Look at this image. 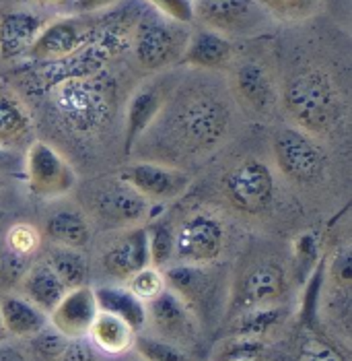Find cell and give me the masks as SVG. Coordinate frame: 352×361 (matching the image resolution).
Masks as SVG:
<instances>
[{"label": "cell", "mask_w": 352, "mask_h": 361, "mask_svg": "<svg viewBox=\"0 0 352 361\" xmlns=\"http://www.w3.org/2000/svg\"><path fill=\"white\" fill-rule=\"evenodd\" d=\"M282 104L293 122L307 135H327L342 118V104L329 77L309 68L297 73L282 93Z\"/></svg>", "instance_id": "7a4b0ae2"}, {"label": "cell", "mask_w": 352, "mask_h": 361, "mask_svg": "<svg viewBox=\"0 0 352 361\" xmlns=\"http://www.w3.org/2000/svg\"><path fill=\"white\" fill-rule=\"evenodd\" d=\"M4 336H6V331H4V326H2V320H0V343L4 341Z\"/></svg>", "instance_id": "bcb514c9"}, {"label": "cell", "mask_w": 352, "mask_h": 361, "mask_svg": "<svg viewBox=\"0 0 352 361\" xmlns=\"http://www.w3.org/2000/svg\"><path fill=\"white\" fill-rule=\"evenodd\" d=\"M25 173L31 195L39 198H60L77 186V171L44 140H31L25 151Z\"/></svg>", "instance_id": "ba28073f"}, {"label": "cell", "mask_w": 352, "mask_h": 361, "mask_svg": "<svg viewBox=\"0 0 352 361\" xmlns=\"http://www.w3.org/2000/svg\"><path fill=\"white\" fill-rule=\"evenodd\" d=\"M282 318H284V310L280 306L251 307V310H245V312H239L229 318L227 334L264 338L282 322Z\"/></svg>", "instance_id": "83f0119b"}, {"label": "cell", "mask_w": 352, "mask_h": 361, "mask_svg": "<svg viewBox=\"0 0 352 361\" xmlns=\"http://www.w3.org/2000/svg\"><path fill=\"white\" fill-rule=\"evenodd\" d=\"M266 351L264 338H251V336H233L227 334L217 345L213 361H247L260 360Z\"/></svg>", "instance_id": "1f68e13d"}, {"label": "cell", "mask_w": 352, "mask_h": 361, "mask_svg": "<svg viewBox=\"0 0 352 361\" xmlns=\"http://www.w3.org/2000/svg\"><path fill=\"white\" fill-rule=\"evenodd\" d=\"M120 0H75L73 6L79 13H97V11H106L109 6L118 4Z\"/></svg>", "instance_id": "b9f144b4"}, {"label": "cell", "mask_w": 352, "mask_h": 361, "mask_svg": "<svg viewBox=\"0 0 352 361\" xmlns=\"http://www.w3.org/2000/svg\"><path fill=\"white\" fill-rule=\"evenodd\" d=\"M165 285L173 291L196 318L208 320L218 310V279L208 264H173L163 271Z\"/></svg>", "instance_id": "30bf717a"}, {"label": "cell", "mask_w": 352, "mask_h": 361, "mask_svg": "<svg viewBox=\"0 0 352 361\" xmlns=\"http://www.w3.org/2000/svg\"><path fill=\"white\" fill-rule=\"evenodd\" d=\"M233 58V44L229 37L213 29H198L190 35L186 42V48L182 52V60L194 66V68H204V71H218L225 68Z\"/></svg>", "instance_id": "ffe728a7"}, {"label": "cell", "mask_w": 352, "mask_h": 361, "mask_svg": "<svg viewBox=\"0 0 352 361\" xmlns=\"http://www.w3.org/2000/svg\"><path fill=\"white\" fill-rule=\"evenodd\" d=\"M21 289H23V298H27L31 304H35L46 314H50L68 291L46 262L29 267L21 279Z\"/></svg>", "instance_id": "d4e9b609"}, {"label": "cell", "mask_w": 352, "mask_h": 361, "mask_svg": "<svg viewBox=\"0 0 352 361\" xmlns=\"http://www.w3.org/2000/svg\"><path fill=\"white\" fill-rule=\"evenodd\" d=\"M54 108L66 126L81 135L97 133L109 118L108 89L97 79L68 77L54 89Z\"/></svg>", "instance_id": "3957f363"}, {"label": "cell", "mask_w": 352, "mask_h": 361, "mask_svg": "<svg viewBox=\"0 0 352 361\" xmlns=\"http://www.w3.org/2000/svg\"><path fill=\"white\" fill-rule=\"evenodd\" d=\"M182 42L177 31L165 19H144L134 37V54L140 66L149 71H161L182 58Z\"/></svg>", "instance_id": "9a60e30c"}, {"label": "cell", "mask_w": 352, "mask_h": 361, "mask_svg": "<svg viewBox=\"0 0 352 361\" xmlns=\"http://www.w3.org/2000/svg\"><path fill=\"white\" fill-rule=\"evenodd\" d=\"M270 17L280 21H303L311 17L322 0H256Z\"/></svg>", "instance_id": "836d02e7"}, {"label": "cell", "mask_w": 352, "mask_h": 361, "mask_svg": "<svg viewBox=\"0 0 352 361\" xmlns=\"http://www.w3.org/2000/svg\"><path fill=\"white\" fill-rule=\"evenodd\" d=\"M130 188H134L149 202H167L175 200L188 192L191 178L188 171L173 166H165L159 161H136L126 166L120 176Z\"/></svg>", "instance_id": "7c38bea8"}, {"label": "cell", "mask_w": 352, "mask_h": 361, "mask_svg": "<svg viewBox=\"0 0 352 361\" xmlns=\"http://www.w3.org/2000/svg\"><path fill=\"white\" fill-rule=\"evenodd\" d=\"M225 248V227L213 215L196 213L175 231V258L184 264H213Z\"/></svg>", "instance_id": "4fadbf2b"}, {"label": "cell", "mask_w": 352, "mask_h": 361, "mask_svg": "<svg viewBox=\"0 0 352 361\" xmlns=\"http://www.w3.org/2000/svg\"><path fill=\"white\" fill-rule=\"evenodd\" d=\"M87 336L91 338V345L103 351L106 355L120 357L132 349L136 331L122 318L108 312H99Z\"/></svg>", "instance_id": "603a6c76"}, {"label": "cell", "mask_w": 352, "mask_h": 361, "mask_svg": "<svg viewBox=\"0 0 352 361\" xmlns=\"http://www.w3.org/2000/svg\"><path fill=\"white\" fill-rule=\"evenodd\" d=\"M25 2L42 6V8H64V6H70L75 0H25Z\"/></svg>", "instance_id": "ee69618b"}, {"label": "cell", "mask_w": 352, "mask_h": 361, "mask_svg": "<svg viewBox=\"0 0 352 361\" xmlns=\"http://www.w3.org/2000/svg\"><path fill=\"white\" fill-rule=\"evenodd\" d=\"M84 44H89V29L79 19L62 17L52 23H44L27 56L37 62H60L79 54Z\"/></svg>", "instance_id": "5bb4252c"}, {"label": "cell", "mask_w": 352, "mask_h": 361, "mask_svg": "<svg viewBox=\"0 0 352 361\" xmlns=\"http://www.w3.org/2000/svg\"><path fill=\"white\" fill-rule=\"evenodd\" d=\"M272 157L278 171L297 184H313L325 171L322 147L301 128H280L272 139Z\"/></svg>", "instance_id": "5b68a950"}, {"label": "cell", "mask_w": 352, "mask_h": 361, "mask_svg": "<svg viewBox=\"0 0 352 361\" xmlns=\"http://www.w3.org/2000/svg\"><path fill=\"white\" fill-rule=\"evenodd\" d=\"M235 91L245 108L260 111V114L270 110V106L274 104V87H272L270 77L256 62H245L237 68Z\"/></svg>", "instance_id": "484cf974"}, {"label": "cell", "mask_w": 352, "mask_h": 361, "mask_svg": "<svg viewBox=\"0 0 352 361\" xmlns=\"http://www.w3.org/2000/svg\"><path fill=\"white\" fill-rule=\"evenodd\" d=\"M6 246H8V250L19 254V256L31 258L35 250L39 248V233H37V229H33L27 223H19L8 231Z\"/></svg>", "instance_id": "8d00e7d4"}, {"label": "cell", "mask_w": 352, "mask_h": 361, "mask_svg": "<svg viewBox=\"0 0 352 361\" xmlns=\"http://www.w3.org/2000/svg\"><path fill=\"white\" fill-rule=\"evenodd\" d=\"M163 19L177 23V25H188L194 21V0H146Z\"/></svg>", "instance_id": "74e56055"}, {"label": "cell", "mask_w": 352, "mask_h": 361, "mask_svg": "<svg viewBox=\"0 0 352 361\" xmlns=\"http://www.w3.org/2000/svg\"><path fill=\"white\" fill-rule=\"evenodd\" d=\"M99 307L95 300V291L87 285L68 289L64 298L56 304V307L50 312L48 322L52 324L62 336L70 338H84L89 334V329L93 320L97 318Z\"/></svg>", "instance_id": "2e32d148"}, {"label": "cell", "mask_w": 352, "mask_h": 361, "mask_svg": "<svg viewBox=\"0 0 352 361\" xmlns=\"http://www.w3.org/2000/svg\"><path fill=\"white\" fill-rule=\"evenodd\" d=\"M128 289L134 293L136 298H140L144 304L155 300L161 291L167 289L165 285V277H163L161 269H155V267H144L140 269L138 273H134L132 277L128 279Z\"/></svg>", "instance_id": "e575fe53"}, {"label": "cell", "mask_w": 352, "mask_h": 361, "mask_svg": "<svg viewBox=\"0 0 352 361\" xmlns=\"http://www.w3.org/2000/svg\"><path fill=\"white\" fill-rule=\"evenodd\" d=\"M0 320L6 334L29 338L48 326V314L23 295H6L0 302Z\"/></svg>", "instance_id": "7402d4cb"}, {"label": "cell", "mask_w": 352, "mask_h": 361, "mask_svg": "<svg viewBox=\"0 0 352 361\" xmlns=\"http://www.w3.org/2000/svg\"><path fill=\"white\" fill-rule=\"evenodd\" d=\"M287 273L274 260H260L247 267L235 281V287L229 295L227 318L251 310V307L278 306L287 295Z\"/></svg>", "instance_id": "8992f818"}, {"label": "cell", "mask_w": 352, "mask_h": 361, "mask_svg": "<svg viewBox=\"0 0 352 361\" xmlns=\"http://www.w3.org/2000/svg\"><path fill=\"white\" fill-rule=\"evenodd\" d=\"M33 137V122L25 104L8 89H0V149H23Z\"/></svg>", "instance_id": "44dd1931"}, {"label": "cell", "mask_w": 352, "mask_h": 361, "mask_svg": "<svg viewBox=\"0 0 352 361\" xmlns=\"http://www.w3.org/2000/svg\"><path fill=\"white\" fill-rule=\"evenodd\" d=\"M157 120H163V126L175 140V151L206 155L229 130V108L213 95H191L173 104V108L165 104Z\"/></svg>", "instance_id": "6da1fadb"}, {"label": "cell", "mask_w": 352, "mask_h": 361, "mask_svg": "<svg viewBox=\"0 0 352 361\" xmlns=\"http://www.w3.org/2000/svg\"><path fill=\"white\" fill-rule=\"evenodd\" d=\"M99 312H108L124 322H128L136 333H140L146 326V304L136 298L128 287L120 285H103L93 289Z\"/></svg>", "instance_id": "cb8c5ba5"}, {"label": "cell", "mask_w": 352, "mask_h": 361, "mask_svg": "<svg viewBox=\"0 0 352 361\" xmlns=\"http://www.w3.org/2000/svg\"><path fill=\"white\" fill-rule=\"evenodd\" d=\"M231 35H253L268 25L270 15L256 0H194V21Z\"/></svg>", "instance_id": "9c48e42d"}, {"label": "cell", "mask_w": 352, "mask_h": 361, "mask_svg": "<svg viewBox=\"0 0 352 361\" xmlns=\"http://www.w3.org/2000/svg\"><path fill=\"white\" fill-rule=\"evenodd\" d=\"M0 361H27V357L17 345L0 343Z\"/></svg>", "instance_id": "7bdbcfd3"}, {"label": "cell", "mask_w": 352, "mask_h": 361, "mask_svg": "<svg viewBox=\"0 0 352 361\" xmlns=\"http://www.w3.org/2000/svg\"><path fill=\"white\" fill-rule=\"evenodd\" d=\"M295 361H348L344 353L338 349L334 341H329L320 331H313L307 324V331L301 334L295 351Z\"/></svg>", "instance_id": "f546056e"}, {"label": "cell", "mask_w": 352, "mask_h": 361, "mask_svg": "<svg viewBox=\"0 0 352 361\" xmlns=\"http://www.w3.org/2000/svg\"><path fill=\"white\" fill-rule=\"evenodd\" d=\"M149 238V258L151 267L167 269L175 258V231L167 223L157 221L153 227H146Z\"/></svg>", "instance_id": "d6a6232c"}, {"label": "cell", "mask_w": 352, "mask_h": 361, "mask_svg": "<svg viewBox=\"0 0 352 361\" xmlns=\"http://www.w3.org/2000/svg\"><path fill=\"white\" fill-rule=\"evenodd\" d=\"M89 207L95 219L103 227L136 225L149 213V200L142 198L120 178L106 180L93 186L89 195Z\"/></svg>", "instance_id": "8fae6325"}, {"label": "cell", "mask_w": 352, "mask_h": 361, "mask_svg": "<svg viewBox=\"0 0 352 361\" xmlns=\"http://www.w3.org/2000/svg\"><path fill=\"white\" fill-rule=\"evenodd\" d=\"M120 361H144L142 357H138V355H128V353H124V357Z\"/></svg>", "instance_id": "f6af8a7d"}, {"label": "cell", "mask_w": 352, "mask_h": 361, "mask_svg": "<svg viewBox=\"0 0 352 361\" xmlns=\"http://www.w3.org/2000/svg\"><path fill=\"white\" fill-rule=\"evenodd\" d=\"M103 271L115 281H128L140 269L151 264L146 227H132L120 235L101 256Z\"/></svg>", "instance_id": "e0dca14e"}, {"label": "cell", "mask_w": 352, "mask_h": 361, "mask_svg": "<svg viewBox=\"0 0 352 361\" xmlns=\"http://www.w3.org/2000/svg\"><path fill=\"white\" fill-rule=\"evenodd\" d=\"M165 106V97L157 87H142L138 89L128 102L126 108V124H124V151L130 155L144 137L146 130L155 124Z\"/></svg>", "instance_id": "d6986e66"}, {"label": "cell", "mask_w": 352, "mask_h": 361, "mask_svg": "<svg viewBox=\"0 0 352 361\" xmlns=\"http://www.w3.org/2000/svg\"><path fill=\"white\" fill-rule=\"evenodd\" d=\"M132 349L136 351V355L144 361H198L186 349L169 341H163L155 334L136 333Z\"/></svg>", "instance_id": "4dcf8cb0"}, {"label": "cell", "mask_w": 352, "mask_h": 361, "mask_svg": "<svg viewBox=\"0 0 352 361\" xmlns=\"http://www.w3.org/2000/svg\"><path fill=\"white\" fill-rule=\"evenodd\" d=\"M46 264L58 275L66 289H77V287L87 285L89 264H87V258L79 250L56 246L54 250L48 254Z\"/></svg>", "instance_id": "f1b7e54d"}, {"label": "cell", "mask_w": 352, "mask_h": 361, "mask_svg": "<svg viewBox=\"0 0 352 361\" xmlns=\"http://www.w3.org/2000/svg\"><path fill=\"white\" fill-rule=\"evenodd\" d=\"M46 235L54 242L56 246L75 248L81 250L89 244L91 227L79 211H58L46 221Z\"/></svg>", "instance_id": "4316f807"}, {"label": "cell", "mask_w": 352, "mask_h": 361, "mask_svg": "<svg viewBox=\"0 0 352 361\" xmlns=\"http://www.w3.org/2000/svg\"><path fill=\"white\" fill-rule=\"evenodd\" d=\"M247 361H260V360H247Z\"/></svg>", "instance_id": "7dc6e473"}, {"label": "cell", "mask_w": 352, "mask_h": 361, "mask_svg": "<svg viewBox=\"0 0 352 361\" xmlns=\"http://www.w3.org/2000/svg\"><path fill=\"white\" fill-rule=\"evenodd\" d=\"M227 202L244 215H260L274 200L276 182L268 164L256 157H247L233 166L220 182Z\"/></svg>", "instance_id": "277c9868"}, {"label": "cell", "mask_w": 352, "mask_h": 361, "mask_svg": "<svg viewBox=\"0 0 352 361\" xmlns=\"http://www.w3.org/2000/svg\"><path fill=\"white\" fill-rule=\"evenodd\" d=\"M146 324L155 336L186 349L196 357L202 343L200 320L173 291L165 289L155 300L146 302Z\"/></svg>", "instance_id": "52a82bcc"}, {"label": "cell", "mask_w": 352, "mask_h": 361, "mask_svg": "<svg viewBox=\"0 0 352 361\" xmlns=\"http://www.w3.org/2000/svg\"><path fill=\"white\" fill-rule=\"evenodd\" d=\"M29 338H31V351H33V355L42 361L60 360V355H62V351H64V347L68 343V338L62 336L52 326H44L39 333H35L33 336H29Z\"/></svg>", "instance_id": "d590c367"}, {"label": "cell", "mask_w": 352, "mask_h": 361, "mask_svg": "<svg viewBox=\"0 0 352 361\" xmlns=\"http://www.w3.org/2000/svg\"><path fill=\"white\" fill-rule=\"evenodd\" d=\"M318 254H320V246H318L315 235H311V233L298 235L295 242V260H297L298 273L305 275L318 262Z\"/></svg>", "instance_id": "f35d334b"}, {"label": "cell", "mask_w": 352, "mask_h": 361, "mask_svg": "<svg viewBox=\"0 0 352 361\" xmlns=\"http://www.w3.org/2000/svg\"><path fill=\"white\" fill-rule=\"evenodd\" d=\"M27 260L29 258H25V256H19L15 252L6 250V254L0 260V279L4 283H11V285L21 281L23 275H25V271L29 269Z\"/></svg>", "instance_id": "ab89813d"}, {"label": "cell", "mask_w": 352, "mask_h": 361, "mask_svg": "<svg viewBox=\"0 0 352 361\" xmlns=\"http://www.w3.org/2000/svg\"><path fill=\"white\" fill-rule=\"evenodd\" d=\"M44 27V19L33 11H6L0 15V58L13 60L27 56L31 44Z\"/></svg>", "instance_id": "ac0fdd59"}, {"label": "cell", "mask_w": 352, "mask_h": 361, "mask_svg": "<svg viewBox=\"0 0 352 361\" xmlns=\"http://www.w3.org/2000/svg\"><path fill=\"white\" fill-rule=\"evenodd\" d=\"M60 361H95V353L84 338H70L60 355Z\"/></svg>", "instance_id": "60d3db41"}]
</instances>
